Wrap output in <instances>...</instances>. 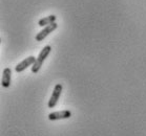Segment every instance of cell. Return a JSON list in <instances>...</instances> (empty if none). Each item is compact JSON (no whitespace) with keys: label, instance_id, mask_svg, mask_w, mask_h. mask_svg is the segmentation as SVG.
<instances>
[{"label":"cell","instance_id":"7","mask_svg":"<svg viewBox=\"0 0 146 136\" xmlns=\"http://www.w3.org/2000/svg\"><path fill=\"white\" fill-rule=\"evenodd\" d=\"M55 21H56V16L55 15H50V16L45 17V18L40 19L39 22H38V25H40V26H46V25L54 23Z\"/></svg>","mask_w":146,"mask_h":136},{"label":"cell","instance_id":"5","mask_svg":"<svg viewBox=\"0 0 146 136\" xmlns=\"http://www.w3.org/2000/svg\"><path fill=\"white\" fill-rule=\"evenodd\" d=\"M72 116V112L70 110H62V111H57L52 112L48 114V120H67Z\"/></svg>","mask_w":146,"mask_h":136},{"label":"cell","instance_id":"2","mask_svg":"<svg viewBox=\"0 0 146 136\" xmlns=\"http://www.w3.org/2000/svg\"><path fill=\"white\" fill-rule=\"evenodd\" d=\"M62 90H63V87L61 84H57L55 88L53 90V93H52V96H50V101H48V103H47V107L50 108V109H53L55 108L58 103V101H59L60 96H61V93H62Z\"/></svg>","mask_w":146,"mask_h":136},{"label":"cell","instance_id":"3","mask_svg":"<svg viewBox=\"0 0 146 136\" xmlns=\"http://www.w3.org/2000/svg\"><path fill=\"white\" fill-rule=\"evenodd\" d=\"M57 27H58V24H57L56 22H54V23L50 24V25H46V26L44 27L41 32H39V33L37 34L36 41H37V42H41L42 40H44V39H45V37L48 36L50 33H53Z\"/></svg>","mask_w":146,"mask_h":136},{"label":"cell","instance_id":"4","mask_svg":"<svg viewBox=\"0 0 146 136\" xmlns=\"http://www.w3.org/2000/svg\"><path fill=\"white\" fill-rule=\"evenodd\" d=\"M36 59L34 56H30L27 57V59H24L23 61H21L20 63H18L15 67V70L16 72H22L23 70H25L29 66H33L35 62H36Z\"/></svg>","mask_w":146,"mask_h":136},{"label":"cell","instance_id":"6","mask_svg":"<svg viewBox=\"0 0 146 136\" xmlns=\"http://www.w3.org/2000/svg\"><path fill=\"white\" fill-rule=\"evenodd\" d=\"M11 79H12V71L9 67L4 68L2 72V80H1V85L3 88H9L11 85Z\"/></svg>","mask_w":146,"mask_h":136},{"label":"cell","instance_id":"1","mask_svg":"<svg viewBox=\"0 0 146 136\" xmlns=\"http://www.w3.org/2000/svg\"><path fill=\"white\" fill-rule=\"evenodd\" d=\"M50 50H52V47H50V45H46V46H44L43 48H42V50L40 51V53L38 55V57H37L35 64L32 66V72L37 73L39 71L40 68L43 65L45 59H46L47 57H48V55H50Z\"/></svg>","mask_w":146,"mask_h":136}]
</instances>
